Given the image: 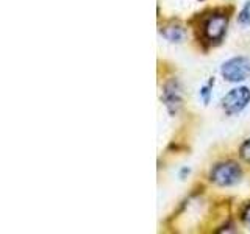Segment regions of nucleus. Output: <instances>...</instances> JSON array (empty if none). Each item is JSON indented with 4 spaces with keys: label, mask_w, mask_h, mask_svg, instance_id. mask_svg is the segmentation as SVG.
<instances>
[{
    "label": "nucleus",
    "mask_w": 250,
    "mask_h": 234,
    "mask_svg": "<svg viewBox=\"0 0 250 234\" xmlns=\"http://www.w3.org/2000/svg\"><path fill=\"white\" fill-rule=\"evenodd\" d=\"M241 167L233 161L219 162L211 169L209 179L217 186H233L241 179Z\"/></svg>",
    "instance_id": "f257e3e1"
},
{
    "label": "nucleus",
    "mask_w": 250,
    "mask_h": 234,
    "mask_svg": "<svg viewBox=\"0 0 250 234\" xmlns=\"http://www.w3.org/2000/svg\"><path fill=\"white\" fill-rule=\"evenodd\" d=\"M221 74L230 83L244 81L250 77V59L246 57H234L225 61L221 67Z\"/></svg>",
    "instance_id": "f03ea898"
},
{
    "label": "nucleus",
    "mask_w": 250,
    "mask_h": 234,
    "mask_svg": "<svg viewBox=\"0 0 250 234\" xmlns=\"http://www.w3.org/2000/svg\"><path fill=\"white\" fill-rule=\"evenodd\" d=\"M227 25H229V16L224 13H211L208 18L203 20L202 31L205 39L211 42H217L224 38Z\"/></svg>",
    "instance_id": "7ed1b4c3"
},
{
    "label": "nucleus",
    "mask_w": 250,
    "mask_h": 234,
    "mask_svg": "<svg viewBox=\"0 0 250 234\" xmlns=\"http://www.w3.org/2000/svg\"><path fill=\"white\" fill-rule=\"evenodd\" d=\"M250 103V89L246 86L234 88L222 97V108L227 114L234 116Z\"/></svg>",
    "instance_id": "20e7f679"
},
{
    "label": "nucleus",
    "mask_w": 250,
    "mask_h": 234,
    "mask_svg": "<svg viewBox=\"0 0 250 234\" xmlns=\"http://www.w3.org/2000/svg\"><path fill=\"white\" fill-rule=\"evenodd\" d=\"M161 100L172 116H175L180 111L183 97H182V86H180L177 78H172V80L164 83L163 92H161Z\"/></svg>",
    "instance_id": "39448f33"
},
{
    "label": "nucleus",
    "mask_w": 250,
    "mask_h": 234,
    "mask_svg": "<svg viewBox=\"0 0 250 234\" xmlns=\"http://www.w3.org/2000/svg\"><path fill=\"white\" fill-rule=\"evenodd\" d=\"M161 35L166 38L169 42H182L185 38V30L180 25H167L161 28Z\"/></svg>",
    "instance_id": "423d86ee"
},
{
    "label": "nucleus",
    "mask_w": 250,
    "mask_h": 234,
    "mask_svg": "<svg viewBox=\"0 0 250 234\" xmlns=\"http://www.w3.org/2000/svg\"><path fill=\"white\" fill-rule=\"evenodd\" d=\"M238 23L242 27L250 25V3L249 2L244 5V8H242L241 13L238 14Z\"/></svg>",
    "instance_id": "0eeeda50"
},
{
    "label": "nucleus",
    "mask_w": 250,
    "mask_h": 234,
    "mask_svg": "<svg viewBox=\"0 0 250 234\" xmlns=\"http://www.w3.org/2000/svg\"><path fill=\"white\" fill-rule=\"evenodd\" d=\"M213 84H214V78H211L208 84H205L203 88H200V98H202V101H203V105H208V103H209L211 89H213Z\"/></svg>",
    "instance_id": "6e6552de"
},
{
    "label": "nucleus",
    "mask_w": 250,
    "mask_h": 234,
    "mask_svg": "<svg viewBox=\"0 0 250 234\" xmlns=\"http://www.w3.org/2000/svg\"><path fill=\"white\" fill-rule=\"evenodd\" d=\"M239 156H241L242 161H246V162L250 164V137L246 139L244 142L241 144V147H239Z\"/></svg>",
    "instance_id": "1a4fd4ad"
},
{
    "label": "nucleus",
    "mask_w": 250,
    "mask_h": 234,
    "mask_svg": "<svg viewBox=\"0 0 250 234\" xmlns=\"http://www.w3.org/2000/svg\"><path fill=\"white\" fill-rule=\"evenodd\" d=\"M242 218L250 225V205H247L246 206V209H244V213H242Z\"/></svg>",
    "instance_id": "9d476101"
},
{
    "label": "nucleus",
    "mask_w": 250,
    "mask_h": 234,
    "mask_svg": "<svg viewBox=\"0 0 250 234\" xmlns=\"http://www.w3.org/2000/svg\"><path fill=\"white\" fill-rule=\"evenodd\" d=\"M186 175H189V169H186V167H185L182 172H180V178L185 179V176H186Z\"/></svg>",
    "instance_id": "9b49d317"
},
{
    "label": "nucleus",
    "mask_w": 250,
    "mask_h": 234,
    "mask_svg": "<svg viewBox=\"0 0 250 234\" xmlns=\"http://www.w3.org/2000/svg\"><path fill=\"white\" fill-rule=\"evenodd\" d=\"M249 2H250V0H249Z\"/></svg>",
    "instance_id": "f8f14e48"
}]
</instances>
